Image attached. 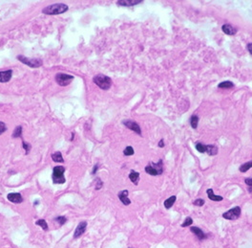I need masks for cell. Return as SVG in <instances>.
Wrapping results in <instances>:
<instances>
[{"instance_id": "cell-1", "label": "cell", "mask_w": 252, "mask_h": 248, "mask_svg": "<svg viewBox=\"0 0 252 248\" xmlns=\"http://www.w3.org/2000/svg\"><path fill=\"white\" fill-rule=\"evenodd\" d=\"M68 6L63 3H56V4L47 6L46 8L42 10L43 14H59L62 13H65L68 11Z\"/></svg>"}, {"instance_id": "cell-21", "label": "cell", "mask_w": 252, "mask_h": 248, "mask_svg": "<svg viewBox=\"0 0 252 248\" xmlns=\"http://www.w3.org/2000/svg\"><path fill=\"white\" fill-rule=\"evenodd\" d=\"M251 168H252V161L246 162L240 167V171L241 173H246V171H247L249 169H251Z\"/></svg>"}, {"instance_id": "cell-37", "label": "cell", "mask_w": 252, "mask_h": 248, "mask_svg": "<svg viewBox=\"0 0 252 248\" xmlns=\"http://www.w3.org/2000/svg\"><path fill=\"white\" fill-rule=\"evenodd\" d=\"M159 147H160V148H163V147H164V142H163V140H160V141L159 142Z\"/></svg>"}, {"instance_id": "cell-13", "label": "cell", "mask_w": 252, "mask_h": 248, "mask_svg": "<svg viewBox=\"0 0 252 248\" xmlns=\"http://www.w3.org/2000/svg\"><path fill=\"white\" fill-rule=\"evenodd\" d=\"M222 32L225 33V34L228 35V36H233V35H235V34H236V32H237L236 29L234 28L233 26H231V25H229V24H225V25H222Z\"/></svg>"}, {"instance_id": "cell-12", "label": "cell", "mask_w": 252, "mask_h": 248, "mask_svg": "<svg viewBox=\"0 0 252 248\" xmlns=\"http://www.w3.org/2000/svg\"><path fill=\"white\" fill-rule=\"evenodd\" d=\"M13 70H6L0 72V82H7L12 79Z\"/></svg>"}, {"instance_id": "cell-22", "label": "cell", "mask_w": 252, "mask_h": 248, "mask_svg": "<svg viewBox=\"0 0 252 248\" xmlns=\"http://www.w3.org/2000/svg\"><path fill=\"white\" fill-rule=\"evenodd\" d=\"M198 123H199V117L197 115H193L190 118V125H191L192 129H197Z\"/></svg>"}, {"instance_id": "cell-31", "label": "cell", "mask_w": 252, "mask_h": 248, "mask_svg": "<svg viewBox=\"0 0 252 248\" xmlns=\"http://www.w3.org/2000/svg\"><path fill=\"white\" fill-rule=\"evenodd\" d=\"M204 203H206V202H204L203 199L199 198V199H196L195 201H194V205H196V206H203Z\"/></svg>"}, {"instance_id": "cell-9", "label": "cell", "mask_w": 252, "mask_h": 248, "mask_svg": "<svg viewBox=\"0 0 252 248\" xmlns=\"http://www.w3.org/2000/svg\"><path fill=\"white\" fill-rule=\"evenodd\" d=\"M86 227H87V222L86 221H81L80 222V224L77 225V229L74 233V238L75 239H78L80 237H81L83 235V233H85L86 231Z\"/></svg>"}, {"instance_id": "cell-27", "label": "cell", "mask_w": 252, "mask_h": 248, "mask_svg": "<svg viewBox=\"0 0 252 248\" xmlns=\"http://www.w3.org/2000/svg\"><path fill=\"white\" fill-rule=\"evenodd\" d=\"M192 223H193V220L190 217H187L186 218H185V220H184V222H182V227H187V226H190V225H192Z\"/></svg>"}, {"instance_id": "cell-30", "label": "cell", "mask_w": 252, "mask_h": 248, "mask_svg": "<svg viewBox=\"0 0 252 248\" xmlns=\"http://www.w3.org/2000/svg\"><path fill=\"white\" fill-rule=\"evenodd\" d=\"M56 220L58 222L59 225H63V224L67 221V218H66L65 217H57L56 218Z\"/></svg>"}, {"instance_id": "cell-4", "label": "cell", "mask_w": 252, "mask_h": 248, "mask_svg": "<svg viewBox=\"0 0 252 248\" xmlns=\"http://www.w3.org/2000/svg\"><path fill=\"white\" fill-rule=\"evenodd\" d=\"M145 171L150 176H160L163 173V161L160 160L158 163H151L145 167Z\"/></svg>"}, {"instance_id": "cell-23", "label": "cell", "mask_w": 252, "mask_h": 248, "mask_svg": "<svg viewBox=\"0 0 252 248\" xmlns=\"http://www.w3.org/2000/svg\"><path fill=\"white\" fill-rule=\"evenodd\" d=\"M219 87L220 88H232V87H234V83L228 81L222 82L219 85Z\"/></svg>"}, {"instance_id": "cell-11", "label": "cell", "mask_w": 252, "mask_h": 248, "mask_svg": "<svg viewBox=\"0 0 252 248\" xmlns=\"http://www.w3.org/2000/svg\"><path fill=\"white\" fill-rule=\"evenodd\" d=\"M128 195H129V192L127 191V190H123V191H121L118 193V198H120V200L124 204V205H129V204L131 203V200L128 198Z\"/></svg>"}, {"instance_id": "cell-24", "label": "cell", "mask_w": 252, "mask_h": 248, "mask_svg": "<svg viewBox=\"0 0 252 248\" xmlns=\"http://www.w3.org/2000/svg\"><path fill=\"white\" fill-rule=\"evenodd\" d=\"M35 224L38 225V226H40V227L43 229V230H45V231L48 230V224H47L46 220H37Z\"/></svg>"}, {"instance_id": "cell-6", "label": "cell", "mask_w": 252, "mask_h": 248, "mask_svg": "<svg viewBox=\"0 0 252 248\" xmlns=\"http://www.w3.org/2000/svg\"><path fill=\"white\" fill-rule=\"evenodd\" d=\"M17 59H18V60H20L21 63H23L24 64H26L30 67L35 68V67H40L42 65V60L38 59H29V58L24 57V56H18Z\"/></svg>"}, {"instance_id": "cell-29", "label": "cell", "mask_w": 252, "mask_h": 248, "mask_svg": "<svg viewBox=\"0 0 252 248\" xmlns=\"http://www.w3.org/2000/svg\"><path fill=\"white\" fill-rule=\"evenodd\" d=\"M244 182H246V184L248 185V192L249 193H252V178L250 177H247V178H244Z\"/></svg>"}, {"instance_id": "cell-35", "label": "cell", "mask_w": 252, "mask_h": 248, "mask_svg": "<svg viewBox=\"0 0 252 248\" xmlns=\"http://www.w3.org/2000/svg\"><path fill=\"white\" fill-rule=\"evenodd\" d=\"M247 50L249 51V53L252 55V43H248L247 44Z\"/></svg>"}, {"instance_id": "cell-16", "label": "cell", "mask_w": 252, "mask_h": 248, "mask_svg": "<svg viewBox=\"0 0 252 248\" xmlns=\"http://www.w3.org/2000/svg\"><path fill=\"white\" fill-rule=\"evenodd\" d=\"M206 194L208 195V198H209V199L212 200V201H222V200L224 199V198H222V196L215 195L212 189H207Z\"/></svg>"}, {"instance_id": "cell-26", "label": "cell", "mask_w": 252, "mask_h": 248, "mask_svg": "<svg viewBox=\"0 0 252 248\" xmlns=\"http://www.w3.org/2000/svg\"><path fill=\"white\" fill-rule=\"evenodd\" d=\"M21 132H22V126H16V129H14L13 133V137H14V138L20 137L21 136Z\"/></svg>"}, {"instance_id": "cell-19", "label": "cell", "mask_w": 252, "mask_h": 248, "mask_svg": "<svg viewBox=\"0 0 252 248\" xmlns=\"http://www.w3.org/2000/svg\"><path fill=\"white\" fill-rule=\"evenodd\" d=\"M176 199H177V198H176V195H172L170 196L169 198H167L166 200L164 201V207L166 208V209H170V208L174 205V203L176 201Z\"/></svg>"}, {"instance_id": "cell-28", "label": "cell", "mask_w": 252, "mask_h": 248, "mask_svg": "<svg viewBox=\"0 0 252 248\" xmlns=\"http://www.w3.org/2000/svg\"><path fill=\"white\" fill-rule=\"evenodd\" d=\"M196 149L198 151L201 152V153H204L206 152V145L201 144V143H197L196 144Z\"/></svg>"}, {"instance_id": "cell-33", "label": "cell", "mask_w": 252, "mask_h": 248, "mask_svg": "<svg viewBox=\"0 0 252 248\" xmlns=\"http://www.w3.org/2000/svg\"><path fill=\"white\" fill-rule=\"evenodd\" d=\"M22 144H23V148L25 149V151H26V154H27L28 152H29V151H30V148H31V146L29 145V144H27V143H26V142H25V141H23V142H22Z\"/></svg>"}, {"instance_id": "cell-7", "label": "cell", "mask_w": 252, "mask_h": 248, "mask_svg": "<svg viewBox=\"0 0 252 248\" xmlns=\"http://www.w3.org/2000/svg\"><path fill=\"white\" fill-rule=\"evenodd\" d=\"M241 216V208L239 206H236L232 208V209L228 210L227 212H225L222 214V217L225 218V220H234L239 218Z\"/></svg>"}, {"instance_id": "cell-15", "label": "cell", "mask_w": 252, "mask_h": 248, "mask_svg": "<svg viewBox=\"0 0 252 248\" xmlns=\"http://www.w3.org/2000/svg\"><path fill=\"white\" fill-rule=\"evenodd\" d=\"M141 2L142 0H120L118 1V4L120 6H134Z\"/></svg>"}, {"instance_id": "cell-10", "label": "cell", "mask_w": 252, "mask_h": 248, "mask_svg": "<svg viewBox=\"0 0 252 248\" xmlns=\"http://www.w3.org/2000/svg\"><path fill=\"white\" fill-rule=\"evenodd\" d=\"M7 198H8L9 201L13 202V203H15V204H18L21 203L23 201V198L19 193H11L8 195H7Z\"/></svg>"}, {"instance_id": "cell-34", "label": "cell", "mask_w": 252, "mask_h": 248, "mask_svg": "<svg viewBox=\"0 0 252 248\" xmlns=\"http://www.w3.org/2000/svg\"><path fill=\"white\" fill-rule=\"evenodd\" d=\"M101 187H102V182H101V180L99 179V178H98V179H96V190H99Z\"/></svg>"}, {"instance_id": "cell-17", "label": "cell", "mask_w": 252, "mask_h": 248, "mask_svg": "<svg viewBox=\"0 0 252 248\" xmlns=\"http://www.w3.org/2000/svg\"><path fill=\"white\" fill-rule=\"evenodd\" d=\"M206 152L208 155H216L218 153V148L215 145H206Z\"/></svg>"}, {"instance_id": "cell-14", "label": "cell", "mask_w": 252, "mask_h": 248, "mask_svg": "<svg viewBox=\"0 0 252 248\" xmlns=\"http://www.w3.org/2000/svg\"><path fill=\"white\" fill-rule=\"evenodd\" d=\"M190 231H191L193 234H195L200 239H204L206 238V234L203 233V231L201 230V229H200L199 227L191 226V228H190Z\"/></svg>"}, {"instance_id": "cell-3", "label": "cell", "mask_w": 252, "mask_h": 248, "mask_svg": "<svg viewBox=\"0 0 252 248\" xmlns=\"http://www.w3.org/2000/svg\"><path fill=\"white\" fill-rule=\"evenodd\" d=\"M64 173H65V168L62 166H56L53 170V182L55 184H63L65 183V177H64Z\"/></svg>"}, {"instance_id": "cell-5", "label": "cell", "mask_w": 252, "mask_h": 248, "mask_svg": "<svg viewBox=\"0 0 252 248\" xmlns=\"http://www.w3.org/2000/svg\"><path fill=\"white\" fill-rule=\"evenodd\" d=\"M74 80V76L63 74V73H57L56 75V81L61 86H66L70 85V82Z\"/></svg>"}, {"instance_id": "cell-8", "label": "cell", "mask_w": 252, "mask_h": 248, "mask_svg": "<svg viewBox=\"0 0 252 248\" xmlns=\"http://www.w3.org/2000/svg\"><path fill=\"white\" fill-rule=\"evenodd\" d=\"M123 124H124V126L127 127V129L135 131L136 133L139 134V135H141V129H140L139 124H137L134 121H131V120H124Z\"/></svg>"}, {"instance_id": "cell-18", "label": "cell", "mask_w": 252, "mask_h": 248, "mask_svg": "<svg viewBox=\"0 0 252 248\" xmlns=\"http://www.w3.org/2000/svg\"><path fill=\"white\" fill-rule=\"evenodd\" d=\"M129 178L135 185H138L139 181V173L135 171H131V173H129Z\"/></svg>"}, {"instance_id": "cell-25", "label": "cell", "mask_w": 252, "mask_h": 248, "mask_svg": "<svg viewBox=\"0 0 252 248\" xmlns=\"http://www.w3.org/2000/svg\"><path fill=\"white\" fill-rule=\"evenodd\" d=\"M134 153H135L134 149H133L132 147H130V146H129V147H126L125 149L123 151V154L126 155V156H131Z\"/></svg>"}, {"instance_id": "cell-2", "label": "cell", "mask_w": 252, "mask_h": 248, "mask_svg": "<svg viewBox=\"0 0 252 248\" xmlns=\"http://www.w3.org/2000/svg\"><path fill=\"white\" fill-rule=\"evenodd\" d=\"M94 82H95L99 88L104 89V90L109 89L111 85H112V80L109 77H107V76L102 75V74L96 75V77H94Z\"/></svg>"}, {"instance_id": "cell-20", "label": "cell", "mask_w": 252, "mask_h": 248, "mask_svg": "<svg viewBox=\"0 0 252 248\" xmlns=\"http://www.w3.org/2000/svg\"><path fill=\"white\" fill-rule=\"evenodd\" d=\"M52 159L56 163H63L64 159L62 157V154H61L60 151H56L53 154H52Z\"/></svg>"}, {"instance_id": "cell-32", "label": "cell", "mask_w": 252, "mask_h": 248, "mask_svg": "<svg viewBox=\"0 0 252 248\" xmlns=\"http://www.w3.org/2000/svg\"><path fill=\"white\" fill-rule=\"evenodd\" d=\"M7 130V127H6V125L3 122H0V134H2L4 131Z\"/></svg>"}, {"instance_id": "cell-36", "label": "cell", "mask_w": 252, "mask_h": 248, "mask_svg": "<svg viewBox=\"0 0 252 248\" xmlns=\"http://www.w3.org/2000/svg\"><path fill=\"white\" fill-rule=\"evenodd\" d=\"M98 169H99V165H98V164H96V165H95V167H94L92 173H93V174H95V173H96V170H98Z\"/></svg>"}]
</instances>
